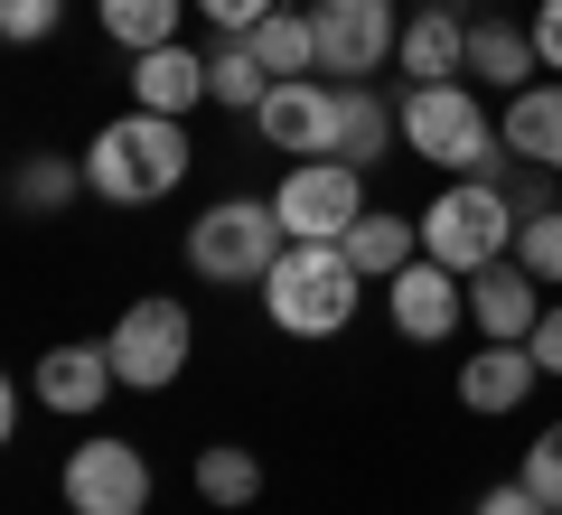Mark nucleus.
<instances>
[{"mask_svg": "<svg viewBox=\"0 0 562 515\" xmlns=\"http://www.w3.org/2000/svg\"><path fill=\"white\" fill-rule=\"evenodd\" d=\"M347 262H357L366 281H394L403 262H422V216H394V206H366V216L347 225Z\"/></svg>", "mask_w": 562, "mask_h": 515, "instance_id": "6ab92c4d", "label": "nucleus"}, {"mask_svg": "<svg viewBox=\"0 0 562 515\" xmlns=\"http://www.w3.org/2000/svg\"><path fill=\"white\" fill-rule=\"evenodd\" d=\"M281 216H272V198H216L198 225H188V272H206V281H254L262 291V272L281 262Z\"/></svg>", "mask_w": 562, "mask_h": 515, "instance_id": "39448f33", "label": "nucleus"}, {"mask_svg": "<svg viewBox=\"0 0 562 515\" xmlns=\"http://www.w3.org/2000/svg\"><path fill=\"white\" fill-rule=\"evenodd\" d=\"M516 262L543 281V291H562V206H543V216L516 225Z\"/></svg>", "mask_w": 562, "mask_h": 515, "instance_id": "a878e982", "label": "nucleus"}, {"mask_svg": "<svg viewBox=\"0 0 562 515\" xmlns=\"http://www.w3.org/2000/svg\"><path fill=\"white\" fill-rule=\"evenodd\" d=\"M272 216L291 244H347V225L366 216V169L357 159H291L272 188Z\"/></svg>", "mask_w": 562, "mask_h": 515, "instance_id": "423d86ee", "label": "nucleus"}, {"mask_svg": "<svg viewBox=\"0 0 562 515\" xmlns=\"http://www.w3.org/2000/svg\"><path fill=\"white\" fill-rule=\"evenodd\" d=\"M469 515H543V496L525 488V478H506V488H487V496H479Z\"/></svg>", "mask_w": 562, "mask_h": 515, "instance_id": "c756f323", "label": "nucleus"}, {"mask_svg": "<svg viewBox=\"0 0 562 515\" xmlns=\"http://www.w3.org/2000/svg\"><path fill=\"white\" fill-rule=\"evenodd\" d=\"M525 347H535V366H543V376H562V300L543 310V328L525 337Z\"/></svg>", "mask_w": 562, "mask_h": 515, "instance_id": "2f4dec72", "label": "nucleus"}, {"mask_svg": "<svg viewBox=\"0 0 562 515\" xmlns=\"http://www.w3.org/2000/svg\"><path fill=\"white\" fill-rule=\"evenodd\" d=\"M244 47H254V57L272 66V85H291V76H319V29H310V10H272V20H262Z\"/></svg>", "mask_w": 562, "mask_h": 515, "instance_id": "4be33fe9", "label": "nucleus"}, {"mask_svg": "<svg viewBox=\"0 0 562 515\" xmlns=\"http://www.w3.org/2000/svg\"><path fill=\"white\" fill-rule=\"evenodd\" d=\"M57 20H66V0H0V38L10 47H38Z\"/></svg>", "mask_w": 562, "mask_h": 515, "instance_id": "cd10ccee", "label": "nucleus"}, {"mask_svg": "<svg viewBox=\"0 0 562 515\" xmlns=\"http://www.w3.org/2000/svg\"><path fill=\"white\" fill-rule=\"evenodd\" d=\"M516 198H506V179H450L441 198L422 206V254L450 262V272H487V262L516 254Z\"/></svg>", "mask_w": 562, "mask_h": 515, "instance_id": "20e7f679", "label": "nucleus"}, {"mask_svg": "<svg viewBox=\"0 0 562 515\" xmlns=\"http://www.w3.org/2000/svg\"><path fill=\"white\" fill-rule=\"evenodd\" d=\"M535 384H543V366H535L525 337H487L479 357L460 366V403H469V413H525Z\"/></svg>", "mask_w": 562, "mask_h": 515, "instance_id": "4468645a", "label": "nucleus"}, {"mask_svg": "<svg viewBox=\"0 0 562 515\" xmlns=\"http://www.w3.org/2000/svg\"><path fill=\"white\" fill-rule=\"evenodd\" d=\"M198 10H206V29H216V38H254L281 0H198Z\"/></svg>", "mask_w": 562, "mask_h": 515, "instance_id": "c85d7f7f", "label": "nucleus"}, {"mask_svg": "<svg viewBox=\"0 0 562 515\" xmlns=\"http://www.w3.org/2000/svg\"><path fill=\"white\" fill-rule=\"evenodd\" d=\"M403 150L431 159V169H460V179H506V141L487 122V103L469 94V76L450 85H403Z\"/></svg>", "mask_w": 562, "mask_h": 515, "instance_id": "f03ea898", "label": "nucleus"}, {"mask_svg": "<svg viewBox=\"0 0 562 515\" xmlns=\"http://www.w3.org/2000/svg\"><path fill=\"white\" fill-rule=\"evenodd\" d=\"M394 66H403L413 85H450V76H469V20H460V10H431V0H422L413 20H403Z\"/></svg>", "mask_w": 562, "mask_h": 515, "instance_id": "2eb2a0df", "label": "nucleus"}, {"mask_svg": "<svg viewBox=\"0 0 562 515\" xmlns=\"http://www.w3.org/2000/svg\"><path fill=\"white\" fill-rule=\"evenodd\" d=\"M525 29H535L543 66H553V76H562V0H535V20H525Z\"/></svg>", "mask_w": 562, "mask_h": 515, "instance_id": "7c9ffc66", "label": "nucleus"}, {"mask_svg": "<svg viewBox=\"0 0 562 515\" xmlns=\"http://www.w3.org/2000/svg\"><path fill=\"white\" fill-rule=\"evenodd\" d=\"M57 496H66V515H150V459H140L132 440L94 432L85 450H66Z\"/></svg>", "mask_w": 562, "mask_h": 515, "instance_id": "6e6552de", "label": "nucleus"}, {"mask_svg": "<svg viewBox=\"0 0 562 515\" xmlns=\"http://www.w3.org/2000/svg\"><path fill=\"white\" fill-rule=\"evenodd\" d=\"M543 310H553V300H543V281L525 272L516 254L487 262V272H469V328L479 337H535Z\"/></svg>", "mask_w": 562, "mask_h": 515, "instance_id": "ddd939ff", "label": "nucleus"}, {"mask_svg": "<svg viewBox=\"0 0 562 515\" xmlns=\"http://www.w3.org/2000/svg\"><path fill=\"white\" fill-rule=\"evenodd\" d=\"M198 496L216 515H244L262 496V459L254 450H225V440H216V450H198Z\"/></svg>", "mask_w": 562, "mask_h": 515, "instance_id": "393cba45", "label": "nucleus"}, {"mask_svg": "<svg viewBox=\"0 0 562 515\" xmlns=\"http://www.w3.org/2000/svg\"><path fill=\"white\" fill-rule=\"evenodd\" d=\"M366 272L347 262V244H281V262L262 272V310L281 337H338L357 318Z\"/></svg>", "mask_w": 562, "mask_h": 515, "instance_id": "7ed1b4c3", "label": "nucleus"}, {"mask_svg": "<svg viewBox=\"0 0 562 515\" xmlns=\"http://www.w3.org/2000/svg\"><path fill=\"white\" fill-rule=\"evenodd\" d=\"M188 179V122L179 113H113L94 141H85V188L103 206H160L169 188Z\"/></svg>", "mask_w": 562, "mask_h": 515, "instance_id": "f257e3e1", "label": "nucleus"}, {"mask_svg": "<svg viewBox=\"0 0 562 515\" xmlns=\"http://www.w3.org/2000/svg\"><path fill=\"white\" fill-rule=\"evenodd\" d=\"M254 132H262V150L338 159V85H319V76L272 85V94H262V113H254Z\"/></svg>", "mask_w": 562, "mask_h": 515, "instance_id": "9d476101", "label": "nucleus"}, {"mask_svg": "<svg viewBox=\"0 0 562 515\" xmlns=\"http://www.w3.org/2000/svg\"><path fill=\"white\" fill-rule=\"evenodd\" d=\"M198 10V0H94V20H103V38L122 47V57H150V47H169L179 38V20Z\"/></svg>", "mask_w": 562, "mask_h": 515, "instance_id": "412c9836", "label": "nucleus"}, {"mask_svg": "<svg viewBox=\"0 0 562 515\" xmlns=\"http://www.w3.org/2000/svg\"><path fill=\"white\" fill-rule=\"evenodd\" d=\"M76 188H85V159H57V150H38V159L10 169V206H20V216H66Z\"/></svg>", "mask_w": 562, "mask_h": 515, "instance_id": "5701e85b", "label": "nucleus"}, {"mask_svg": "<svg viewBox=\"0 0 562 515\" xmlns=\"http://www.w3.org/2000/svg\"><path fill=\"white\" fill-rule=\"evenodd\" d=\"M113 376L132 384V394H160V384H179L188 376V347H198V318H188V300H132V310L113 318Z\"/></svg>", "mask_w": 562, "mask_h": 515, "instance_id": "0eeeda50", "label": "nucleus"}, {"mask_svg": "<svg viewBox=\"0 0 562 515\" xmlns=\"http://www.w3.org/2000/svg\"><path fill=\"white\" fill-rule=\"evenodd\" d=\"M516 478L543 496V506H562V422H543V432H535V450H525Z\"/></svg>", "mask_w": 562, "mask_h": 515, "instance_id": "bb28decb", "label": "nucleus"}, {"mask_svg": "<svg viewBox=\"0 0 562 515\" xmlns=\"http://www.w3.org/2000/svg\"><path fill=\"white\" fill-rule=\"evenodd\" d=\"M535 66H543L535 29H516V20H469V76H479V85L525 94V85H535Z\"/></svg>", "mask_w": 562, "mask_h": 515, "instance_id": "a211bd4d", "label": "nucleus"}, {"mask_svg": "<svg viewBox=\"0 0 562 515\" xmlns=\"http://www.w3.org/2000/svg\"><path fill=\"white\" fill-rule=\"evenodd\" d=\"M29 394L47 403V413H66V422H85V413H103V403L122 394V376H113V347H47L38 357V376H29Z\"/></svg>", "mask_w": 562, "mask_h": 515, "instance_id": "f8f14e48", "label": "nucleus"}, {"mask_svg": "<svg viewBox=\"0 0 562 515\" xmlns=\"http://www.w3.org/2000/svg\"><path fill=\"white\" fill-rule=\"evenodd\" d=\"M132 103H140V113H179L188 122L206 103V57H188L179 38L150 47V57H132Z\"/></svg>", "mask_w": 562, "mask_h": 515, "instance_id": "f3484780", "label": "nucleus"}, {"mask_svg": "<svg viewBox=\"0 0 562 515\" xmlns=\"http://www.w3.org/2000/svg\"><path fill=\"white\" fill-rule=\"evenodd\" d=\"M394 141H403V113H394V103H384L375 85H338V159L375 169Z\"/></svg>", "mask_w": 562, "mask_h": 515, "instance_id": "aec40b11", "label": "nucleus"}, {"mask_svg": "<svg viewBox=\"0 0 562 515\" xmlns=\"http://www.w3.org/2000/svg\"><path fill=\"white\" fill-rule=\"evenodd\" d=\"M506 159H535V169H562V76H535L525 94H506V122H497Z\"/></svg>", "mask_w": 562, "mask_h": 515, "instance_id": "dca6fc26", "label": "nucleus"}, {"mask_svg": "<svg viewBox=\"0 0 562 515\" xmlns=\"http://www.w3.org/2000/svg\"><path fill=\"white\" fill-rule=\"evenodd\" d=\"M543 515H562V506H543Z\"/></svg>", "mask_w": 562, "mask_h": 515, "instance_id": "473e14b6", "label": "nucleus"}, {"mask_svg": "<svg viewBox=\"0 0 562 515\" xmlns=\"http://www.w3.org/2000/svg\"><path fill=\"white\" fill-rule=\"evenodd\" d=\"M262 94H272V66H262L244 38H216V57H206V103H225V113H262Z\"/></svg>", "mask_w": 562, "mask_h": 515, "instance_id": "b1692460", "label": "nucleus"}, {"mask_svg": "<svg viewBox=\"0 0 562 515\" xmlns=\"http://www.w3.org/2000/svg\"><path fill=\"white\" fill-rule=\"evenodd\" d=\"M384 310H394V328L413 337V347H441L450 328H469V281L422 254V262H403V272L384 281Z\"/></svg>", "mask_w": 562, "mask_h": 515, "instance_id": "9b49d317", "label": "nucleus"}, {"mask_svg": "<svg viewBox=\"0 0 562 515\" xmlns=\"http://www.w3.org/2000/svg\"><path fill=\"white\" fill-rule=\"evenodd\" d=\"M310 29H319V76H375L403 47L394 0H310Z\"/></svg>", "mask_w": 562, "mask_h": 515, "instance_id": "1a4fd4ad", "label": "nucleus"}]
</instances>
